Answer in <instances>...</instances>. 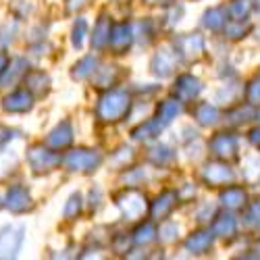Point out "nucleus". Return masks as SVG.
<instances>
[{
  "label": "nucleus",
  "mask_w": 260,
  "mask_h": 260,
  "mask_svg": "<svg viewBox=\"0 0 260 260\" xmlns=\"http://www.w3.org/2000/svg\"><path fill=\"white\" fill-rule=\"evenodd\" d=\"M129 108H132L129 94L123 90H111L98 100L96 115L102 123H117L129 113Z\"/></svg>",
  "instance_id": "nucleus-1"
},
{
  "label": "nucleus",
  "mask_w": 260,
  "mask_h": 260,
  "mask_svg": "<svg viewBox=\"0 0 260 260\" xmlns=\"http://www.w3.org/2000/svg\"><path fill=\"white\" fill-rule=\"evenodd\" d=\"M64 167H67L69 171H79V173H92L96 171V167L102 162V156L98 150H73V152H69L67 156L62 158Z\"/></svg>",
  "instance_id": "nucleus-2"
},
{
  "label": "nucleus",
  "mask_w": 260,
  "mask_h": 260,
  "mask_svg": "<svg viewBox=\"0 0 260 260\" xmlns=\"http://www.w3.org/2000/svg\"><path fill=\"white\" fill-rule=\"evenodd\" d=\"M25 229L21 225H7L0 231V258H13L23 246Z\"/></svg>",
  "instance_id": "nucleus-3"
},
{
  "label": "nucleus",
  "mask_w": 260,
  "mask_h": 260,
  "mask_svg": "<svg viewBox=\"0 0 260 260\" xmlns=\"http://www.w3.org/2000/svg\"><path fill=\"white\" fill-rule=\"evenodd\" d=\"M117 206L121 208L127 221H136L142 219V214L146 212V198L136 189H127L117 198Z\"/></svg>",
  "instance_id": "nucleus-4"
},
{
  "label": "nucleus",
  "mask_w": 260,
  "mask_h": 260,
  "mask_svg": "<svg viewBox=\"0 0 260 260\" xmlns=\"http://www.w3.org/2000/svg\"><path fill=\"white\" fill-rule=\"evenodd\" d=\"M27 160L31 165V169L36 173H44V171H52L60 165V156L56 152H52V148H44V146H34L27 152Z\"/></svg>",
  "instance_id": "nucleus-5"
},
{
  "label": "nucleus",
  "mask_w": 260,
  "mask_h": 260,
  "mask_svg": "<svg viewBox=\"0 0 260 260\" xmlns=\"http://www.w3.org/2000/svg\"><path fill=\"white\" fill-rule=\"evenodd\" d=\"M136 40L134 36V27L127 21H121V23H113L111 27V40H108V46L113 48L115 54H125L132 46V42Z\"/></svg>",
  "instance_id": "nucleus-6"
},
{
  "label": "nucleus",
  "mask_w": 260,
  "mask_h": 260,
  "mask_svg": "<svg viewBox=\"0 0 260 260\" xmlns=\"http://www.w3.org/2000/svg\"><path fill=\"white\" fill-rule=\"evenodd\" d=\"M175 50L185 60H196L204 52V40L200 34H183L175 40Z\"/></svg>",
  "instance_id": "nucleus-7"
},
{
  "label": "nucleus",
  "mask_w": 260,
  "mask_h": 260,
  "mask_svg": "<svg viewBox=\"0 0 260 260\" xmlns=\"http://www.w3.org/2000/svg\"><path fill=\"white\" fill-rule=\"evenodd\" d=\"M233 171L227 162H221V160H214V162H208L204 169H202V181L210 187H216V185H227L233 181Z\"/></svg>",
  "instance_id": "nucleus-8"
},
{
  "label": "nucleus",
  "mask_w": 260,
  "mask_h": 260,
  "mask_svg": "<svg viewBox=\"0 0 260 260\" xmlns=\"http://www.w3.org/2000/svg\"><path fill=\"white\" fill-rule=\"evenodd\" d=\"M210 152L216 158H235L237 156V138L233 134H216L210 140Z\"/></svg>",
  "instance_id": "nucleus-9"
},
{
  "label": "nucleus",
  "mask_w": 260,
  "mask_h": 260,
  "mask_svg": "<svg viewBox=\"0 0 260 260\" xmlns=\"http://www.w3.org/2000/svg\"><path fill=\"white\" fill-rule=\"evenodd\" d=\"M175 64H177V50L173 52L171 48H160L154 58H152V73L158 77H169L173 71H175Z\"/></svg>",
  "instance_id": "nucleus-10"
},
{
  "label": "nucleus",
  "mask_w": 260,
  "mask_h": 260,
  "mask_svg": "<svg viewBox=\"0 0 260 260\" xmlns=\"http://www.w3.org/2000/svg\"><path fill=\"white\" fill-rule=\"evenodd\" d=\"M71 142H73V127H71L69 121L58 123L46 138V146L52 148V150H62V148H67Z\"/></svg>",
  "instance_id": "nucleus-11"
},
{
  "label": "nucleus",
  "mask_w": 260,
  "mask_h": 260,
  "mask_svg": "<svg viewBox=\"0 0 260 260\" xmlns=\"http://www.w3.org/2000/svg\"><path fill=\"white\" fill-rule=\"evenodd\" d=\"M7 206L11 212L15 214H21V212H25L31 208V196H29V191L23 187V185H15L9 189L7 193Z\"/></svg>",
  "instance_id": "nucleus-12"
},
{
  "label": "nucleus",
  "mask_w": 260,
  "mask_h": 260,
  "mask_svg": "<svg viewBox=\"0 0 260 260\" xmlns=\"http://www.w3.org/2000/svg\"><path fill=\"white\" fill-rule=\"evenodd\" d=\"M202 92V83L200 79H196L193 75H179L175 81V96L183 102V100H193L198 98V94Z\"/></svg>",
  "instance_id": "nucleus-13"
},
{
  "label": "nucleus",
  "mask_w": 260,
  "mask_h": 260,
  "mask_svg": "<svg viewBox=\"0 0 260 260\" xmlns=\"http://www.w3.org/2000/svg\"><path fill=\"white\" fill-rule=\"evenodd\" d=\"M5 111L9 113H27L34 106V96L29 90H17L5 98Z\"/></svg>",
  "instance_id": "nucleus-14"
},
{
  "label": "nucleus",
  "mask_w": 260,
  "mask_h": 260,
  "mask_svg": "<svg viewBox=\"0 0 260 260\" xmlns=\"http://www.w3.org/2000/svg\"><path fill=\"white\" fill-rule=\"evenodd\" d=\"M177 193L175 191H162L160 196L152 202V208H150V216L152 219H165V216L171 214V210L177 204Z\"/></svg>",
  "instance_id": "nucleus-15"
},
{
  "label": "nucleus",
  "mask_w": 260,
  "mask_h": 260,
  "mask_svg": "<svg viewBox=\"0 0 260 260\" xmlns=\"http://www.w3.org/2000/svg\"><path fill=\"white\" fill-rule=\"evenodd\" d=\"M214 235L210 231H196L185 240V250L191 254H206L212 248Z\"/></svg>",
  "instance_id": "nucleus-16"
},
{
  "label": "nucleus",
  "mask_w": 260,
  "mask_h": 260,
  "mask_svg": "<svg viewBox=\"0 0 260 260\" xmlns=\"http://www.w3.org/2000/svg\"><path fill=\"white\" fill-rule=\"evenodd\" d=\"M219 200H221V204H223V206H227V208L235 210V208L246 206L248 196H246V189H244V187L231 185V187H227V189H223V191H221V198H219Z\"/></svg>",
  "instance_id": "nucleus-17"
},
{
  "label": "nucleus",
  "mask_w": 260,
  "mask_h": 260,
  "mask_svg": "<svg viewBox=\"0 0 260 260\" xmlns=\"http://www.w3.org/2000/svg\"><path fill=\"white\" fill-rule=\"evenodd\" d=\"M179 113H181V100H179V98H167V100H162L160 106H158V117H156V121L165 127V125H169L173 119H177Z\"/></svg>",
  "instance_id": "nucleus-18"
},
{
  "label": "nucleus",
  "mask_w": 260,
  "mask_h": 260,
  "mask_svg": "<svg viewBox=\"0 0 260 260\" xmlns=\"http://www.w3.org/2000/svg\"><path fill=\"white\" fill-rule=\"evenodd\" d=\"M111 27H113V23H111V19L108 17H100L98 19V23L94 27V34H92V46L94 48L102 50L104 46H108V40H111Z\"/></svg>",
  "instance_id": "nucleus-19"
},
{
  "label": "nucleus",
  "mask_w": 260,
  "mask_h": 260,
  "mask_svg": "<svg viewBox=\"0 0 260 260\" xmlns=\"http://www.w3.org/2000/svg\"><path fill=\"white\" fill-rule=\"evenodd\" d=\"M235 229H237V221H235V216L231 212L219 214L212 223V233L219 235V237H231L235 233Z\"/></svg>",
  "instance_id": "nucleus-20"
},
{
  "label": "nucleus",
  "mask_w": 260,
  "mask_h": 260,
  "mask_svg": "<svg viewBox=\"0 0 260 260\" xmlns=\"http://www.w3.org/2000/svg\"><path fill=\"white\" fill-rule=\"evenodd\" d=\"M193 117H196V121L204 127L214 125L216 121H219V108H216L214 104H210V102H200L196 108H193Z\"/></svg>",
  "instance_id": "nucleus-21"
},
{
  "label": "nucleus",
  "mask_w": 260,
  "mask_h": 260,
  "mask_svg": "<svg viewBox=\"0 0 260 260\" xmlns=\"http://www.w3.org/2000/svg\"><path fill=\"white\" fill-rule=\"evenodd\" d=\"M225 17H227V9L223 7H216V9H210L204 13V19H202V25L210 31H216L225 27Z\"/></svg>",
  "instance_id": "nucleus-22"
},
{
  "label": "nucleus",
  "mask_w": 260,
  "mask_h": 260,
  "mask_svg": "<svg viewBox=\"0 0 260 260\" xmlns=\"http://www.w3.org/2000/svg\"><path fill=\"white\" fill-rule=\"evenodd\" d=\"M160 129H162V125L158 121H146L138 129H134V140H138V142L154 140L156 136H160Z\"/></svg>",
  "instance_id": "nucleus-23"
},
{
  "label": "nucleus",
  "mask_w": 260,
  "mask_h": 260,
  "mask_svg": "<svg viewBox=\"0 0 260 260\" xmlns=\"http://www.w3.org/2000/svg\"><path fill=\"white\" fill-rule=\"evenodd\" d=\"M27 67V60L25 58H15L11 64H7V69L0 75V85H7V83H13L17 79V75H21Z\"/></svg>",
  "instance_id": "nucleus-24"
},
{
  "label": "nucleus",
  "mask_w": 260,
  "mask_h": 260,
  "mask_svg": "<svg viewBox=\"0 0 260 260\" xmlns=\"http://www.w3.org/2000/svg\"><path fill=\"white\" fill-rule=\"evenodd\" d=\"M96 67H98V58H96V56H85V58H81L79 62H75L73 77H75V79H85V77L94 75Z\"/></svg>",
  "instance_id": "nucleus-25"
},
{
  "label": "nucleus",
  "mask_w": 260,
  "mask_h": 260,
  "mask_svg": "<svg viewBox=\"0 0 260 260\" xmlns=\"http://www.w3.org/2000/svg\"><path fill=\"white\" fill-rule=\"evenodd\" d=\"M148 158H150V162H154L156 167H160V165H167V162H171L173 158H175V154H173V150H171L169 146H162V144H158V146H154V148H150Z\"/></svg>",
  "instance_id": "nucleus-26"
},
{
  "label": "nucleus",
  "mask_w": 260,
  "mask_h": 260,
  "mask_svg": "<svg viewBox=\"0 0 260 260\" xmlns=\"http://www.w3.org/2000/svg\"><path fill=\"white\" fill-rule=\"evenodd\" d=\"M154 240H156V229H154L152 223H144L134 231V242L138 246H148V244H152Z\"/></svg>",
  "instance_id": "nucleus-27"
},
{
  "label": "nucleus",
  "mask_w": 260,
  "mask_h": 260,
  "mask_svg": "<svg viewBox=\"0 0 260 260\" xmlns=\"http://www.w3.org/2000/svg\"><path fill=\"white\" fill-rule=\"evenodd\" d=\"M25 81H27L29 92H34V90L46 92V90H48V83H50V79H48V75H46L44 71H31Z\"/></svg>",
  "instance_id": "nucleus-28"
},
{
  "label": "nucleus",
  "mask_w": 260,
  "mask_h": 260,
  "mask_svg": "<svg viewBox=\"0 0 260 260\" xmlns=\"http://www.w3.org/2000/svg\"><path fill=\"white\" fill-rule=\"evenodd\" d=\"M250 9H252L250 0H233V3L229 5V9H227V13H229V17L233 21H244L248 17Z\"/></svg>",
  "instance_id": "nucleus-29"
},
{
  "label": "nucleus",
  "mask_w": 260,
  "mask_h": 260,
  "mask_svg": "<svg viewBox=\"0 0 260 260\" xmlns=\"http://www.w3.org/2000/svg\"><path fill=\"white\" fill-rule=\"evenodd\" d=\"M248 31H250V25H244V21H233V19H231V23L225 25V34H227L231 40H240V38H244Z\"/></svg>",
  "instance_id": "nucleus-30"
},
{
  "label": "nucleus",
  "mask_w": 260,
  "mask_h": 260,
  "mask_svg": "<svg viewBox=\"0 0 260 260\" xmlns=\"http://www.w3.org/2000/svg\"><path fill=\"white\" fill-rule=\"evenodd\" d=\"M85 31H88V23H85V19H77V23L73 25V34H71V42H73L75 48H81L83 46Z\"/></svg>",
  "instance_id": "nucleus-31"
},
{
  "label": "nucleus",
  "mask_w": 260,
  "mask_h": 260,
  "mask_svg": "<svg viewBox=\"0 0 260 260\" xmlns=\"http://www.w3.org/2000/svg\"><path fill=\"white\" fill-rule=\"evenodd\" d=\"M254 113H252V108L250 106H237L235 111H231L227 117H229V123H233V125H240V123H246V121H250V117H252Z\"/></svg>",
  "instance_id": "nucleus-32"
},
{
  "label": "nucleus",
  "mask_w": 260,
  "mask_h": 260,
  "mask_svg": "<svg viewBox=\"0 0 260 260\" xmlns=\"http://www.w3.org/2000/svg\"><path fill=\"white\" fill-rule=\"evenodd\" d=\"M177 233H179V229H177L175 223H165L160 227V231H158V237H160V242H165V244H173L177 240Z\"/></svg>",
  "instance_id": "nucleus-33"
},
{
  "label": "nucleus",
  "mask_w": 260,
  "mask_h": 260,
  "mask_svg": "<svg viewBox=\"0 0 260 260\" xmlns=\"http://www.w3.org/2000/svg\"><path fill=\"white\" fill-rule=\"evenodd\" d=\"M79 210H81V196L79 193H73L67 202V206H64V216H67V219H73V216L79 214Z\"/></svg>",
  "instance_id": "nucleus-34"
},
{
  "label": "nucleus",
  "mask_w": 260,
  "mask_h": 260,
  "mask_svg": "<svg viewBox=\"0 0 260 260\" xmlns=\"http://www.w3.org/2000/svg\"><path fill=\"white\" fill-rule=\"evenodd\" d=\"M246 98L250 104H260V75L248 85V90H246Z\"/></svg>",
  "instance_id": "nucleus-35"
},
{
  "label": "nucleus",
  "mask_w": 260,
  "mask_h": 260,
  "mask_svg": "<svg viewBox=\"0 0 260 260\" xmlns=\"http://www.w3.org/2000/svg\"><path fill=\"white\" fill-rule=\"evenodd\" d=\"M248 219H250V223H260V200L250 208Z\"/></svg>",
  "instance_id": "nucleus-36"
},
{
  "label": "nucleus",
  "mask_w": 260,
  "mask_h": 260,
  "mask_svg": "<svg viewBox=\"0 0 260 260\" xmlns=\"http://www.w3.org/2000/svg\"><path fill=\"white\" fill-rule=\"evenodd\" d=\"M250 142L260 148V127H256V129H252V132H250Z\"/></svg>",
  "instance_id": "nucleus-37"
},
{
  "label": "nucleus",
  "mask_w": 260,
  "mask_h": 260,
  "mask_svg": "<svg viewBox=\"0 0 260 260\" xmlns=\"http://www.w3.org/2000/svg\"><path fill=\"white\" fill-rule=\"evenodd\" d=\"M88 5V0H69V11H77Z\"/></svg>",
  "instance_id": "nucleus-38"
},
{
  "label": "nucleus",
  "mask_w": 260,
  "mask_h": 260,
  "mask_svg": "<svg viewBox=\"0 0 260 260\" xmlns=\"http://www.w3.org/2000/svg\"><path fill=\"white\" fill-rule=\"evenodd\" d=\"M7 64H9L7 56H5V54H0V75H3V71L7 69Z\"/></svg>",
  "instance_id": "nucleus-39"
},
{
  "label": "nucleus",
  "mask_w": 260,
  "mask_h": 260,
  "mask_svg": "<svg viewBox=\"0 0 260 260\" xmlns=\"http://www.w3.org/2000/svg\"><path fill=\"white\" fill-rule=\"evenodd\" d=\"M167 0H148V5H165Z\"/></svg>",
  "instance_id": "nucleus-40"
},
{
  "label": "nucleus",
  "mask_w": 260,
  "mask_h": 260,
  "mask_svg": "<svg viewBox=\"0 0 260 260\" xmlns=\"http://www.w3.org/2000/svg\"><path fill=\"white\" fill-rule=\"evenodd\" d=\"M258 119H260V111H258Z\"/></svg>",
  "instance_id": "nucleus-41"
}]
</instances>
